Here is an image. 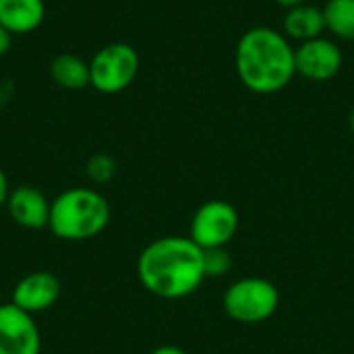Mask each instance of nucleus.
<instances>
[{"label":"nucleus","instance_id":"f257e3e1","mask_svg":"<svg viewBox=\"0 0 354 354\" xmlns=\"http://www.w3.org/2000/svg\"><path fill=\"white\" fill-rule=\"evenodd\" d=\"M141 286L164 301L191 297L205 278L203 249L189 236H162L151 241L137 259Z\"/></svg>","mask_w":354,"mask_h":354},{"label":"nucleus","instance_id":"f03ea898","mask_svg":"<svg viewBox=\"0 0 354 354\" xmlns=\"http://www.w3.org/2000/svg\"><path fill=\"white\" fill-rule=\"evenodd\" d=\"M234 66L241 83L249 91L259 95L278 93L297 75L295 48L278 29L266 25L251 27L236 44Z\"/></svg>","mask_w":354,"mask_h":354},{"label":"nucleus","instance_id":"7ed1b4c3","mask_svg":"<svg viewBox=\"0 0 354 354\" xmlns=\"http://www.w3.org/2000/svg\"><path fill=\"white\" fill-rule=\"evenodd\" d=\"M108 199L89 187H71L58 193L50 203L48 230L68 243L95 239L110 224Z\"/></svg>","mask_w":354,"mask_h":354},{"label":"nucleus","instance_id":"20e7f679","mask_svg":"<svg viewBox=\"0 0 354 354\" xmlns=\"http://www.w3.org/2000/svg\"><path fill=\"white\" fill-rule=\"evenodd\" d=\"M222 307L226 315L236 324H263L276 315L280 307V290L268 278L247 276L226 288L222 297Z\"/></svg>","mask_w":354,"mask_h":354},{"label":"nucleus","instance_id":"39448f33","mask_svg":"<svg viewBox=\"0 0 354 354\" xmlns=\"http://www.w3.org/2000/svg\"><path fill=\"white\" fill-rule=\"evenodd\" d=\"M139 73V54L131 44L114 41L89 60V85L100 93L124 91Z\"/></svg>","mask_w":354,"mask_h":354},{"label":"nucleus","instance_id":"423d86ee","mask_svg":"<svg viewBox=\"0 0 354 354\" xmlns=\"http://www.w3.org/2000/svg\"><path fill=\"white\" fill-rule=\"evenodd\" d=\"M239 226H241V216L236 207L228 201L212 199L201 203L193 214L189 239L203 251L218 249V247H226L236 236Z\"/></svg>","mask_w":354,"mask_h":354},{"label":"nucleus","instance_id":"0eeeda50","mask_svg":"<svg viewBox=\"0 0 354 354\" xmlns=\"http://www.w3.org/2000/svg\"><path fill=\"white\" fill-rule=\"evenodd\" d=\"M344 56L338 44L330 37H315L303 41L295 48V66L297 75L313 83L332 81L342 68Z\"/></svg>","mask_w":354,"mask_h":354},{"label":"nucleus","instance_id":"6e6552de","mask_svg":"<svg viewBox=\"0 0 354 354\" xmlns=\"http://www.w3.org/2000/svg\"><path fill=\"white\" fill-rule=\"evenodd\" d=\"M41 334L31 313L12 303L0 305V354H39Z\"/></svg>","mask_w":354,"mask_h":354},{"label":"nucleus","instance_id":"1a4fd4ad","mask_svg":"<svg viewBox=\"0 0 354 354\" xmlns=\"http://www.w3.org/2000/svg\"><path fill=\"white\" fill-rule=\"evenodd\" d=\"M60 299V280L44 270L23 276L10 295V303L19 309L35 315L48 311Z\"/></svg>","mask_w":354,"mask_h":354},{"label":"nucleus","instance_id":"9d476101","mask_svg":"<svg viewBox=\"0 0 354 354\" xmlns=\"http://www.w3.org/2000/svg\"><path fill=\"white\" fill-rule=\"evenodd\" d=\"M50 199L35 187L21 185L10 189L4 209L8 212L10 220L27 230H41L48 228L50 218Z\"/></svg>","mask_w":354,"mask_h":354},{"label":"nucleus","instance_id":"9b49d317","mask_svg":"<svg viewBox=\"0 0 354 354\" xmlns=\"http://www.w3.org/2000/svg\"><path fill=\"white\" fill-rule=\"evenodd\" d=\"M46 19L44 0H0V25L10 35H27Z\"/></svg>","mask_w":354,"mask_h":354},{"label":"nucleus","instance_id":"f8f14e48","mask_svg":"<svg viewBox=\"0 0 354 354\" xmlns=\"http://www.w3.org/2000/svg\"><path fill=\"white\" fill-rule=\"evenodd\" d=\"M326 31V17L324 8L313 6V4H299L286 10L284 21H282V33L288 39L297 41H309L315 37H322Z\"/></svg>","mask_w":354,"mask_h":354},{"label":"nucleus","instance_id":"ddd939ff","mask_svg":"<svg viewBox=\"0 0 354 354\" xmlns=\"http://www.w3.org/2000/svg\"><path fill=\"white\" fill-rule=\"evenodd\" d=\"M50 77L62 89L89 87V62L77 54H58L50 62Z\"/></svg>","mask_w":354,"mask_h":354},{"label":"nucleus","instance_id":"4468645a","mask_svg":"<svg viewBox=\"0 0 354 354\" xmlns=\"http://www.w3.org/2000/svg\"><path fill=\"white\" fill-rule=\"evenodd\" d=\"M326 31L334 37L354 41V0H328L324 6Z\"/></svg>","mask_w":354,"mask_h":354},{"label":"nucleus","instance_id":"2eb2a0df","mask_svg":"<svg viewBox=\"0 0 354 354\" xmlns=\"http://www.w3.org/2000/svg\"><path fill=\"white\" fill-rule=\"evenodd\" d=\"M85 174L91 183L95 185H106L114 178L116 174V162L108 153H95L87 160L85 164Z\"/></svg>","mask_w":354,"mask_h":354},{"label":"nucleus","instance_id":"dca6fc26","mask_svg":"<svg viewBox=\"0 0 354 354\" xmlns=\"http://www.w3.org/2000/svg\"><path fill=\"white\" fill-rule=\"evenodd\" d=\"M203 268H205V278H222L232 270V257L226 251V247L205 249L203 251Z\"/></svg>","mask_w":354,"mask_h":354},{"label":"nucleus","instance_id":"f3484780","mask_svg":"<svg viewBox=\"0 0 354 354\" xmlns=\"http://www.w3.org/2000/svg\"><path fill=\"white\" fill-rule=\"evenodd\" d=\"M8 193H10L8 178H6V174H4V170H2V166H0V209L4 207V203H6V199H8Z\"/></svg>","mask_w":354,"mask_h":354},{"label":"nucleus","instance_id":"a211bd4d","mask_svg":"<svg viewBox=\"0 0 354 354\" xmlns=\"http://www.w3.org/2000/svg\"><path fill=\"white\" fill-rule=\"evenodd\" d=\"M10 44H12V35L0 25V56H4L10 50Z\"/></svg>","mask_w":354,"mask_h":354},{"label":"nucleus","instance_id":"6ab92c4d","mask_svg":"<svg viewBox=\"0 0 354 354\" xmlns=\"http://www.w3.org/2000/svg\"><path fill=\"white\" fill-rule=\"evenodd\" d=\"M149 354H187L180 346H174V344H164V346H158L153 348Z\"/></svg>","mask_w":354,"mask_h":354},{"label":"nucleus","instance_id":"aec40b11","mask_svg":"<svg viewBox=\"0 0 354 354\" xmlns=\"http://www.w3.org/2000/svg\"><path fill=\"white\" fill-rule=\"evenodd\" d=\"M276 2H278L280 6H284V8L288 10V8H292V6H299V4H303L305 0H276Z\"/></svg>","mask_w":354,"mask_h":354},{"label":"nucleus","instance_id":"412c9836","mask_svg":"<svg viewBox=\"0 0 354 354\" xmlns=\"http://www.w3.org/2000/svg\"><path fill=\"white\" fill-rule=\"evenodd\" d=\"M351 131L354 133V108H353V112H351Z\"/></svg>","mask_w":354,"mask_h":354},{"label":"nucleus","instance_id":"4be33fe9","mask_svg":"<svg viewBox=\"0 0 354 354\" xmlns=\"http://www.w3.org/2000/svg\"><path fill=\"white\" fill-rule=\"evenodd\" d=\"M0 305H2V290H0Z\"/></svg>","mask_w":354,"mask_h":354}]
</instances>
